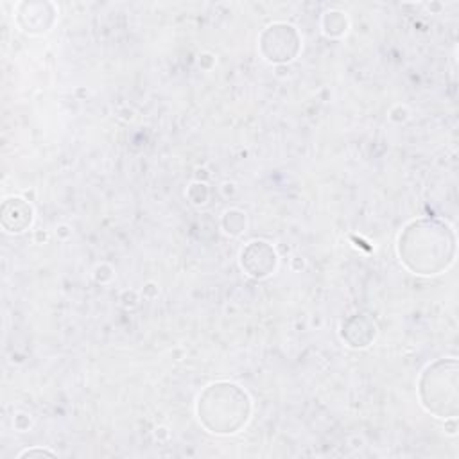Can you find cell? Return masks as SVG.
I'll list each match as a JSON object with an SVG mask.
<instances>
[{
	"label": "cell",
	"mask_w": 459,
	"mask_h": 459,
	"mask_svg": "<svg viewBox=\"0 0 459 459\" xmlns=\"http://www.w3.org/2000/svg\"><path fill=\"white\" fill-rule=\"evenodd\" d=\"M454 240L446 226L434 221H418L400 235L398 251L403 264L420 274H436L452 260Z\"/></svg>",
	"instance_id": "6da1fadb"
},
{
	"label": "cell",
	"mask_w": 459,
	"mask_h": 459,
	"mask_svg": "<svg viewBox=\"0 0 459 459\" xmlns=\"http://www.w3.org/2000/svg\"><path fill=\"white\" fill-rule=\"evenodd\" d=\"M197 411L210 432L231 434L247 421L249 398L235 384H213L199 396Z\"/></svg>",
	"instance_id": "7a4b0ae2"
},
{
	"label": "cell",
	"mask_w": 459,
	"mask_h": 459,
	"mask_svg": "<svg viewBox=\"0 0 459 459\" xmlns=\"http://www.w3.org/2000/svg\"><path fill=\"white\" fill-rule=\"evenodd\" d=\"M32 455H54V454L47 452V450H27V452L20 454V457H32Z\"/></svg>",
	"instance_id": "3957f363"
}]
</instances>
